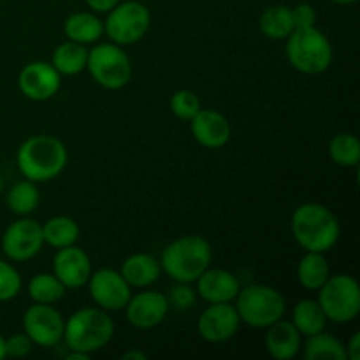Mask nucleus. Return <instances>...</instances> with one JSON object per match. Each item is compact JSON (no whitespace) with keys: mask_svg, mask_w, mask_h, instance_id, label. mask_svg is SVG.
Instances as JSON below:
<instances>
[{"mask_svg":"<svg viewBox=\"0 0 360 360\" xmlns=\"http://www.w3.org/2000/svg\"><path fill=\"white\" fill-rule=\"evenodd\" d=\"M67 360H88L90 359V354H84V352H76V350H69V354L65 355Z\"/></svg>","mask_w":360,"mask_h":360,"instance_id":"39","label":"nucleus"},{"mask_svg":"<svg viewBox=\"0 0 360 360\" xmlns=\"http://www.w3.org/2000/svg\"><path fill=\"white\" fill-rule=\"evenodd\" d=\"M6 200L11 213L18 214V217H27V214L34 213L41 200L37 183L30 181V179H21V181L14 183L7 192Z\"/></svg>","mask_w":360,"mask_h":360,"instance_id":"28","label":"nucleus"},{"mask_svg":"<svg viewBox=\"0 0 360 360\" xmlns=\"http://www.w3.org/2000/svg\"><path fill=\"white\" fill-rule=\"evenodd\" d=\"M241 320L232 302H213L200 313L197 333L207 343H225L238 334Z\"/></svg>","mask_w":360,"mask_h":360,"instance_id":"13","label":"nucleus"},{"mask_svg":"<svg viewBox=\"0 0 360 360\" xmlns=\"http://www.w3.org/2000/svg\"><path fill=\"white\" fill-rule=\"evenodd\" d=\"M301 350L306 360H347V347L343 341L323 330L309 336Z\"/></svg>","mask_w":360,"mask_h":360,"instance_id":"26","label":"nucleus"},{"mask_svg":"<svg viewBox=\"0 0 360 360\" xmlns=\"http://www.w3.org/2000/svg\"><path fill=\"white\" fill-rule=\"evenodd\" d=\"M69 160L67 148L58 137L49 134L30 136L21 143L16 153V164L25 179L46 183L63 172Z\"/></svg>","mask_w":360,"mask_h":360,"instance_id":"2","label":"nucleus"},{"mask_svg":"<svg viewBox=\"0 0 360 360\" xmlns=\"http://www.w3.org/2000/svg\"><path fill=\"white\" fill-rule=\"evenodd\" d=\"M167 295L157 290H143L130 295L125 306L127 320L132 327L141 330H150L160 326L169 313Z\"/></svg>","mask_w":360,"mask_h":360,"instance_id":"15","label":"nucleus"},{"mask_svg":"<svg viewBox=\"0 0 360 360\" xmlns=\"http://www.w3.org/2000/svg\"><path fill=\"white\" fill-rule=\"evenodd\" d=\"M290 231L304 252L319 253L333 250L341 234L336 214L319 202H304L295 207L290 218Z\"/></svg>","mask_w":360,"mask_h":360,"instance_id":"1","label":"nucleus"},{"mask_svg":"<svg viewBox=\"0 0 360 360\" xmlns=\"http://www.w3.org/2000/svg\"><path fill=\"white\" fill-rule=\"evenodd\" d=\"M86 6L90 7L94 13H109L116 4H120L122 0H84Z\"/></svg>","mask_w":360,"mask_h":360,"instance_id":"36","label":"nucleus"},{"mask_svg":"<svg viewBox=\"0 0 360 360\" xmlns=\"http://www.w3.org/2000/svg\"><path fill=\"white\" fill-rule=\"evenodd\" d=\"M63 32L69 41L79 44H95L104 35V21L94 11H77L67 16Z\"/></svg>","mask_w":360,"mask_h":360,"instance_id":"21","label":"nucleus"},{"mask_svg":"<svg viewBox=\"0 0 360 360\" xmlns=\"http://www.w3.org/2000/svg\"><path fill=\"white\" fill-rule=\"evenodd\" d=\"M241 290L238 276L221 267H207L195 280V292L207 304L213 302H234Z\"/></svg>","mask_w":360,"mask_h":360,"instance_id":"17","label":"nucleus"},{"mask_svg":"<svg viewBox=\"0 0 360 360\" xmlns=\"http://www.w3.org/2000/svg\"><path fill=\"white\" fill-rule=\"evenodd\" d=\"M169 108L178 120L190 122L202 109V105H200V98L192 90H178L172 94Z\"/></svg>","mask_w":360,"mask_h":360,"instance_id":"31","label":"nucleus"},{"mask_svg":"<svg viewBox=\"0 0 360 360\" xmlns=\"http://www.w3.org/2000/svg\"><path fill=\"white\" fill-rule=\"evenodd\" d=\"M86 70L97 84L105 90H120L132 77V62L123 51V46L102 42L88 49Z\"/></svg>","mask_w":360,"mask_h":360,"instance_id":"8","label":"nucleus"},{"mask_svg":"<svg viewBox=\"0 0 360 360\" xmlns=\"http://www.w3.org/2000/svg\"><path fill=\"white\" fill-rule=\"evenodd\" d=\"M4 190V179H2V176H0V192H2Z\"/></svg>","mask_w":360,"mask_h":360,"instance_id":"42","label":"nucleus"},{"mask_svg":"<svg viewBox=\"0 0 360 360\" xmlns=\"http://www.w3.org/2000/svg\"><path fill=\"white\" fill-rule=\"evenodd\" d=\"M7 357L6 354V338L0 336V360H4Z\"/></svg>","mask_w":360,"mask_h":360,"instance_id":"40","label":"nucleus"},{"mask_svg":"<svg viewBox=\"0 0 360 360\" xmlns=\"http://www.w3.org/2000/svg\"><path fill=\"white\" fill-rule=\"evenodd\" d=\"M190 129L193 139L207 150H220L231 141L232 136L229 120L214 109H200L190 120Z\"/></svg>","mask_w":360,"mask_h":360,"instance_id":"18","label":"nucleus"},{"mask_svg":"<svg viewBox=\"0 0 360 360\" xmlns=\"http://www.w3.org/2000/svg\"><path fill=\"white\" fill-rule=\"evenodd\" d=\"M302 348V336L290 320L280 319L267 327L266 350L276 360H292Z\"/></svg>","mask_w":360,"mask_h":360,"instance_id":"19","label":"nucleus"},{"mask_svg":"<svg viewBox=\"0 0 360 360\" xmlns=\"http://www.w3.org/2000/svg\"><path fill=\"white\" fill-rule=\"evenodd\" d=\"M4 255L13 262H27L34 259L44 245L42 225L37 220L21 217L13 221L0 239Z\"/></svg>","mask_w":360,"mask_h":360,"instance_id":"10","label":"nucleus"},{"mask_svg":"<svg viewBox=\"0 0 360 360\" xmlns=\"http://www.w3.org/2000/svg\"><path fill=\"white\" fill-rule=\"evenodd\" d=\"M347 359L359 360L360 359V333H355L352 336L350 343L347 345Z\"/></svg>","mask_w":360,"mask_h":360,"instance_id":"37","label":"nucleus"},{"mask_svg":"<svg viewBox=\"0 0 360 360\" xmlns=\"http://www.w3.org/2000/svg\"><path fill=\"white\" fill-rule=\"evenodd\" d=\"M330 266L326 255L319 252H306L297 264V281L309 292H319L329 280Z\"/></svg>","mask_w":360,"mask_h":360,"instance_id":"22","label":"nucleus"},{"mask_svg":"<svg viewBox=\"0 0 360 360\" xmlns=\"http://www.w3.org/2000/svg\"><path fill=\"white\" fill-rule=\"evenodd\" d=\"M120 273L132 288H148L158 281L162 266L150 253H132L123 260Z\"/></svg>","mask_w":360,"mask_h":360,"instance_id":"20","label":"nucleus"},{"mask_svg":"<svg viewBox=\"0 0 360 360\" xmlns=\"http://www.w3.org/2000/svg\"><path fill=\"white\" fill-rule=\"evenodd\" d=\"M290 322L294 323V327L301 333L302 338H309L313 334L326 330L327 316L319 301L301 299L299 302H295L294 309H292Z\"/></svg>","mask_w":360,"mask_h":360,"instance_id":"23","label":"nucleus"},{"mask_svg":"<svg viewBox=\"0 0 360 360\" xmlns=\"http://www.w3.org/2000/svg\"><path fill=\"white\" fill-rule=\"evenodd\" d=\"M292 11V21H294L295 28H309L316 27V11L311 4L301 2L297 6L290 7Z\"/></svg>","mask_w":360,"mask_h":360,"instance_id":"35","label":"nucleus"},{"mask_svg":"<svg viewBox=\"0 0 360 360\" xmlns=\"http://www.w3.org/2000/svg\"><path fill=\"white\" fill-rule=\"evenodd\" d=\"M195 297L197 292L190 287V283H178V281L167 294L169 306H176L179 309H186L195 304Z\"/></svg>","mask_w":360,"mask_h":360,"instance_id":"33","label":"nucleus"},{"mask_svg":"<svg viewBox=\"0 0 360 360\" xmlns=\"http://www.w3.org/2000/svg\"><path fill=\"white\" fill-rule=\"evenodd\" d=\"M123 360H146L148 355L141 350H129L122 355Z\"/></svg>","mask_w":360,"mask_h":360,"instance_id":"38","label":"nucleus"},{"mask_svg":"<svg viewBox=\"0 0 360 360\" xmlns=\"http://www.w3.org/2000/svg\"><path fill=\"white\" fill-rule=\"evenodd\" d=\"M34 347L35 345L32 343V340L25 333H18V334H13V336L6 338L7 357L23 359L27 357V355H30L32 348Z\"/></svg>","mask_w":360,"mask_h":360,"instance_id":"34","label":"nucleus"},{"mask_svg":"<svg viewBox=\"0 0 360 360\" xmlns=\"http://www.w3.org/2000/svg\"><path fill=\"white\" fill-rule=\"evenodd\" d=\"M86 285L90 297L104 311H122L132 295V287L127 283L120 271L111 267H102L95 273L91 271Z\"/></svg>","mask_w":360,"mask_h":360,"instance_id":"12","label":"nucleus"},{"mask_svg":"<svg viewBox=\"0 0 360 360\" xmlns=\"http://www.w3.org/2000/svg\"><path fill=\"white\" fill-rule=\"evenodd\" d=\"M21 285L23 281L16 267L0 259V302L13 301L21 292Z\"/></svg>","mask_w":360,"mask_h":360,"instance_id":"32","label":"nucleus"},{"mask_svg":"<svg viewBox=\"0 0 360 360\" xmlns=\"http://www.w3.org/2000/svg\"><path fill=\"white\" fill-rule=\"evenodd\" d=\"M213 250L202 236L190 234L174 239L160 257L162 271L178 283H195L197 278L211 266Z\"/></svg>","mask_w":360,"mask_h":360,"instance_id":"3","label":"nucleus"},{"mask_svg":"<svg viewBox=\"0 0 360 360\" xmlns=\"http://www.w3.org/2000/svg\"><path fill=\"white\" fill-rule=\"evenodd\" d=\"M115 336V322L102 308H81L65 320L63 341L69 350L95 354Z\"/></svg>","mask_w":360,"mask_h":360,"instance_id":"4","label":"nucleus"},{"mask_svg":"<svg viewBox=\"0 0 360 360\" xmlns=\"http://www.w3.org/2000/svg\"><path fill=\"white\" fill-rule=\"evenodd\" d=\"M65 319L53 304L28 306L23 315V333L37 347H55L63 340Z\"/></svg>","mask_w":360,"mask_h":360,"instance_id":"11","label":"nucleus"},{"mask_svg":"<svg viewBox=\"0 0 360 360\" xmlns=\"http://www.w3.org/2000/svg\"><path fill=\"white\" fill-rule=\"evenodd\" d=\"M319 302L327 322L350 323L360 313L359 281L350 274H330L319 290Z\"/></svg>","mask_w":360,"mask_h":360,"instance_id":"7","label":"nucleus"},{"mask_svg":"<svg viewBox=\"0 0 360 360\" xmlns=\"http://www.w3.org/2000/svg\"><path fill=\"white\" fill-rule=\"evenodd\" d=\"M139 2H144V0H139Z\"/></svg>","mask_w":360,"mask_h":360,"instance_id":"43","label":"nucleus"},{"mask_svg":"<svg viewBox=\"0 0 360 360\" xmlns=\"http://www.w3.org/2000/svg\"><path fill=\"white\" fill-rule=\"evenodd\" d=\"M285 41V55L288 63L299 72L316 76L333 65V44L329 37L316 27L295 28Z\"/></svg>","mask_w":360,"mask_h":360,"instance_id":"5","label":"nucleus"},{"mask_svg":"<svg viewBox=\"0 0 360 360\" xmlns=\"http://www.w3.org/2000/svg\"><path fill=\"white\" fill-rule=\"evenodd\" d=\"M329 157L340 167L354 169L360 162V141L350 132H340L330 139Z\"/></svg>","mask_w":360,"mask_h":360,"instance_id":"30","label":"nucleus"},{"mask_svg":"<svg viewBox=\"0 0 360 360\" xmlns=\"http://www.w3.org/2000/svg\"><path fill=\"white\" fill-rule=\"evenodd\" d=\"M62 86V76L51 65V62L27 63L18 74V88L27 98L34 102H44L55 97Z\"/></svg>","mask_w":360,"mask_h":360,"instance_id":"14","label":"nucleus"},{"mask_svg":"<svg viewBox=\"0 0 360 360\" xmlns=\"http://www.w3.org/2000/svg\"><path fill=\"white\" fill-rule=\"evenodd\" d=\"M259 28L271 41H285L295 30L288 6H269L259 18Z\"/></svg>","mask_w":360,"mask_h":360,"instance_id":"25","label":"nucleus"},{"mask_svg":"<svg viewBox=\"0 0 360 360\" xmlns=\"http://www.w3.org/2000/svg\"><path fill=\"white\" fill-rule=\"evenodd\" d=\"M234 306L241 323L253 329H267L283 319L287 311L283 294L269 285H248L241 288L234 299Z\"/></svg>","mask_w":360,"mask_h":360,"instance_id":"6","label":"nucleus"},{"mask_svg":"<svg viewBox=\"0 0 360 360\" xmlns=\"http://www.w3.org/2000/svg\"><path fill=\"white\" fill-rule=\"evenodd\" d=\"M105 14L104 34L118 46L136 44L150 30V9L139 0H122Z\"/></svg>","mask_w":360,"mask_h":360,"instance_id":"9","label":"nucleus"},{"mask_svg":"<svg viewBox=\"0 0 360 360\" xmlns=\"http://www.w3.org/2000/svg\"><path fill=\"white\" fill-rule=\"evenodd\" d=\"M86 46L69 41V39L56 46L51 56V65L58 70L60 76H76V74L83 72L86 70Z\"/></svg>","mask_w":360,"mask_h":360,"instance_id":"24","label":"nucleus"},{"mask_svg":"<svg viewBox=\"0 0 360 360\" xmlns=\"http://www.w3.org/2000/svg\"><path fill=\"white\" fill-rule=\"evenodd\" d=\"M333 2L340 4V6H350V4H355L357 0H333Z\"/></svg>","mask_w":360,"mask_h":360,"instance_id":"41","label":"nucleus"},{"mask_svg":"<svg viewBox=\"0 0 360 360\" xmlns=\"http://www.w3.org/2000/svg\"><path fill=\"white\" fill-rule=\"evenodd\" d=\"M28 295L39 304H55L62 301L67 288L53 273H39L30 278L27 285Z\"/></svg>","mask_w":360,"mask_h":360,"instance_id":"29","label":"nucleus"},{"mask_svg":"<svg viewBox=\"0 0 360 360\" xmlns=\"http://www.w3.org/2000/svg\"><path fill=\"white\" fill-rule=\"evenodd\" d=\"M42 238L44 245L60 250L65 246L76 245L79 239V225L70 217H53L42 225Z\"/></svg>","mask_w":360,"mask_h":360,"instance_id":"27","label":"nucleus"},{"mask_svg":"<svg viewBox=\"0 0 360 360\" xmlns=\"http://www.w3.org/2000/svg\"><path fill=\"white\" fill-rule=\"evenodd\" d=\"M53 274L62 281L67 290L84 287L91 274L90 257L76 245L56 250L53 259Z\"/></svg>","mask_w":360,"mask_h":360,"instance_id":"16","label":"nucleus"}]
</instances>
